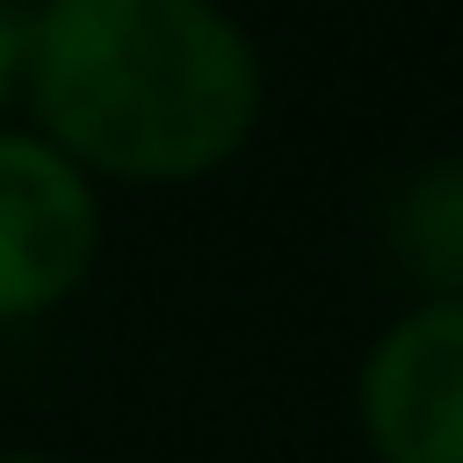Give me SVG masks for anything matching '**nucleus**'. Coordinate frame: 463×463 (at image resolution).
Listing matches in <instances>:
<instances>
[{"label":"nucleus","instance_id":"obj_1","mask_svg":"<svg viewBox=\"0 0 463 463\" xmlns=\"http://www.w3.org/2000/svg\"><path fill=\"white\" fill-rule=\"evenodd\" d=\"M22 94L87 181H195L253 137L260 58L217 0H36Z\"/></svg>","mask_w":463,"mask_h":463},{"label":"nucleus","instance_id":"obj_2","mask_svg":"<svg viewBox=\"0 0 463 463\" xmlns=\"http://www.w3.org/2000/svg\"><path fill=\"white\" fill-rule=\"evenodd\" d=\"M101 246L94 181L36 130L0 123V326L58 311Z\"/></svg>","mask_w":463,"mask_h":463},{"label":"nucleus","instance_id":"obj_5","mask_svg":"<svg viewBox=\"0 0 463 463\" xmlns=\"http://www.w3.org/2000/svg\"><path fill=\"white\" fill-rule=\"evenodd\" d=\"M22 94V7L0 0V109Z\"/></svg>","mask_w":463,"mask_h":463},{"label":"nucleus","instance_id":"obj_6","mask_svg":"<svg viewBox=\"0 0 463 463\" xmlns=\"http://www.w3.org/2000/svg\"><path fill=\"white\" fill-rule=\"evenodd\" d=\"M0 463H65V456H36V449H7Z\"/></svg>","mask_w":463,"mask_h":463},{"label":"nucleus","instance_id":"obj_4","mask_svg":"<svg viewBox=\"0 0 463 463\" xmlns=\"http://www.w3.org/2000/svg\"><path fill=\"white\" fill-rule=\"evenodd\" d=\"M391 246L434 297H463V159H434L405 181Z\"/></svg>","mask_w":463,"mask_h":463},{"label":"nucleus","instance_id":"obj_3","mask_svg":"<svg viewBox=\"0 0 463 463\" xmlns=\"http://www.w3.org/2000/svg\"><path fill=\"white\" fill-rule=\"evenodd\" d=\"M354 420L376 463H463V297H427L376 333Z\"/></svg>","mask_w":463,"mask_h":463}]
</instances>
